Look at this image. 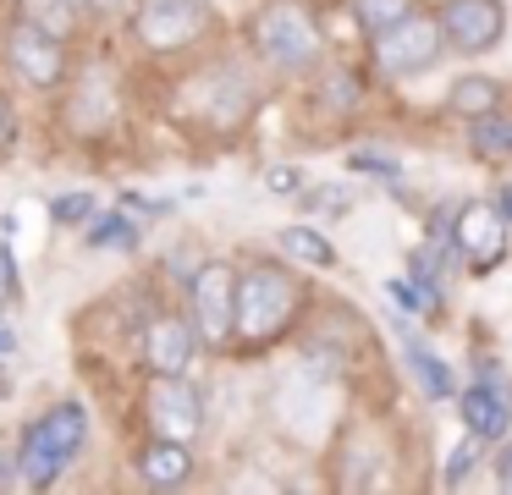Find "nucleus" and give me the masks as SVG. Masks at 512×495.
<instances>
[{
    "label": "nucleus",
    "instance_id": "nucleus-1",
    "mask_svg": "<svg viewBox=\"0 0 512 495\" xmlns=\"http://www.w3.org/2000/svg\"><path fill=\"white\" fill-rule=\"evenodd\" d=\"M303 303H309V286L276 259H254L248 270H237V325L232 336H243L248 347H265V341L287 336L298 325Z\"/></svg>",
    "mask_w": 512,
    "mask_h": 495
},
{
    "label": "nucleus",
    "instance_id": "nucleus-2",
    "mask_svg": "<svg viewBox=\"0 0 512 495\" xmlns=\"http://www.w3.org/2000/svg\"><path fill=\"white\" fill-rule=\"evenodd\" d=\"M248 39H254L259 61L276 66V72H287V77L320 72L325 33H320V17L303 0H265L254 11V22H248Z\"/></svg>",
    "mask_w": 512,
    "mask_h": 495
},
{
    "label": "nucleus",
    "instance_id": "nucleus-3",
    "mask_svg": "<svg viewBox=\"0 0 512 495\" xmlns=\"http://www.w3.org/2000/svg\"><path fill=\"white\" fill-rule=\"evenodd\" d=\"M83 440H89V413L83 402H56L50 413H39L17 440V484L28 490H50L61 473L78 462Z\"/></svg>",
    "mask_w": 512,
    "mask_h": 495
},
{
    "label": "nucleus",
    "instance_id": "nucleus-4",
    "mask_svg": "<svg viewBox=\"0 0 512 495\" xmlns=\"http://www.w3.org/2000/svg\"><path fill=\"white\" fill-rule=\"evenodd\" d=\"M375 66L386 77H424L446 50V33H441V17L424 6H413L408 17H397L386 33H375Z\"/></svg>",
    "mask_w": 512,
    "mask_h": 495
},
{
    "label": "nucleus",
    "instance_id": "nucleus-5",
    "mask_svg": "<svg viewBox=\"0 0 512 495\" xmlns=\"http://www.w3.org/2000/svg\"><path fill=\"white\" fill-rule=\"evenodd\" d=\"M210 28H215V6H210V0H149V6L138 11V22H133L138 44L155 50V55L193 50Z\"/></svg>",
    "mask_w": 512,
    "mask_h": 495
},
{
    "label": "nucleus",
    "instance_id": "nucleus-6",
    "mask_svg": "<svg viewBox=\"0 0 512 495\" xmlns=\"http://www.w3.org/2000/svg\"><path fill=\"white\" fill-rule=\"evenodd\" d=\"M193 330H199V347H215L221 352L232 341V325H237V264L226 259H210L199 275H193Z\"/></svg>",
    "mask_w": 512,
    "mask_h": 495
},
{
    "label": "nucleus",
    "instance_id": "nucleus-7",
    "mask_svg": "<svg viewBox=\"0 0 512 495\" xmlns=\"http://www.w3.org/2000/svg\"><path fill=\"white\" fill-rule=\"evenodd\" d=\"M507 220H501L496 198H468V204H457L452 215V253H463L468 270H496L501 259H507Z\"/></svg>",
    "mask_w": 512,
    "mask_h": 495
},
{
    "label": "nucleus",
    "instance_id": "nucleus-8",
    "mask_svg": "<svg viewBox=\"0 0 512 495\" xmlns=\"http://www.w3.org/2000/svg\"><path fill=\"white\" fill-rule=\"evenodd\" d=\"M6 61L23 77L28 88H61L67 83V50H61V33L39 28V22H12L6 33Z\"/></svg>",
    "mask_w": 512,
    "mask_h": 495
},
{
    "label": "nucleus",
    "instance_id": "nucleus-9",
    "mask_svg": "<svg viewBox=\"0 0 512 495\" xmlns=\"http://www.w3.org/2000/svg\"><path fill=\"white\" fill-rule=\"evenodd\" d=\"M441 33L446 50L457 55H490L507 33V6L501 0H441Z\"/></svg>",
    "mask_w": 512,
    "mask_h": 495
},
{
    "label": "nucleus",
    "instance_id": "nucleus-10",
    "mask_svg": "<svg viewBox=\"0 0 512 495\" xmlns=\"http://www.w3.org/2000/svg\"><path fill=\"white\" fill-rule=\"evenodd\" d=\"M144 418L166 440H193L204 429V396L182 374H155L144 391Z\"/></svg>",
    "mask_w": 512,
    "mask_h": 495
},
{
    "label": "nucleus",
    "instance_id": "nucleus-11",
    "mask_svg": "<svg viewBox=\"0 0 512 495\" xmlns=\"http://www.w3.org/2000/svg\"><path fill=\"white\" fill-rule=\"evenodd\" d=\"M457 413L485 446H496L512 435V385L501 374H479L468 391H457Z\"/></svg>",
    "mask_w": 512,
    "mask_h": 495
},
{
    "label": "nucleus",
    "instance_id": "nucleus-12",
    "mask_svg": "<svg viewBox=\"0 0 512 495\" xmlns=\"http://www.w3.org/2000/svg\"><path fill=\"white\" fill-rule=\"evenodd\" d=\"M193 352H199V330L182 314H160L155 325L144 330V363L149 374H188Z\"/></svg>",
    "mask_w": 512,
    "mask_h": 495
},
{
    "label": "nucleus",
    "instance_id": "nucleus-13",
    "mask_svg": "<svg viewBox=\"0 0 512 495\" xmlns=\"http://www.w3.org/2000/svg\"><path fill=\"white\" fill-rule=\"evenodd\" d=\"M138 479L155 484V490H182V484L193 479V451H188V440L155 435L144 451H138Z\"/></svg>",
    "mask_w": 512,
    "mask_h": 495
},
{
    "label": "nucleus",
    "instance_id": "nucleus-14",
    "mask_svg": "<svg viewBox=\"0 0 512 495\" xmlns=\"http://www.w3.org/2000/svg\"><path fill=\"white\" fill-rule=\"evenodd\" d=\"M402 358H408V369H413V380H419V391H424V396H435V402L457 396V374H452V363L435 358V352L424 347V341L413 336V330H402Z\"/></svg>",
    "mask_w": 512,
    "mask_h": 495
},
{
    "label": "nucleus",
    "instance_id": "nucleus-15",
    "mask_svg": "<svg viewBox=\"0 0 512 495\" xmlns=\"http://www.w3.org/2000/svg\"><path fill=\"white\" fill-rule=\"evenodd\" d=\"M496 105H501V83H496V77H485V72H463L452 88H446V110L463 116V121L485 116V110H496Z\"/></svg>",
    "mask_w": 512,
    "mask_h": 495
},
{
    "label": "nucleus",
    "instance_id": "nucleus-16",
    "mask_svg": "<svg viewBox=\"0 0 512 495\" xmlns=\"http://www.w3.org/2000/svg\"><path fill=\"white\" fill-rule=\"evenodd\" d=\"M468 154L474 160H512V116L501 105L468 121Z\"/></svg>",
    "mask_w": 512,
    "mask_h": 495
},
{
    "label": "nucleus",
    "instance_id": "nucleus-17",
    "mask_svg": "<svg viewBox=\"0 0 512 495\" xmlns=\"http://www.w3.org/2000/svg\"><path fill=\"white\" fill-rule=\"evenodd\" d=\"M276 242H281V253L303 259L309 270H331V264H336V248H331V242H325L314 226H281Z\"/></svg>",
    "mask_w": 512,
    "mask_h": 495
},
{
    "label": "nucleus",
    "instance_id": "nucleus-18",
    "mask_svg": "<svg viewBox=\"0 0 512 495\" xmlns=\"http://www.w3.org/2000/svg\"><path fill=\"white\" fill-rule=\"evenodd\" d=\"M83 237H89V248H138V226H133L127 209H111V215L94 209V215L83 220Z\"/></svg>",
    "mask_w": 512,
    "mask_h": 495
},
{
    "label": "nucleus",
    "instance_id": "nucleus-19",
    "mask_svg": "<svg viewBox=\"0 0 512 495\" xmlns=\"http://www.w3.org/2000/svg\"><path fill=\"white\" fill-rule=\"evenodd\" d=\"M320 105L331 110V116H342V110L358 105V77L347 72V66H320Z\"/></svg>",
    "mask_w": 512,
    "mask_h": 495
},
{
    "label": "nucleus",
    "instance_id": "nucleus-20",
    "mask_svg": "<svg viewBox=\"0 0 512 495\" xmlns=\"http://www.w3.org/2000/svg\"><path fill=\"white\" fill-rule=\"evenodd\" d=\"M413 6H419V0H353V17H358V28L375 39V33H386L397 17H408Z\"/></svg>",
    "mask_w": 512,
    "mask_h": 495
},
{
    "label": "nucleus",
    "instance_id": "nucleus-21",
    "mask_svg": "<svg viewBox=\"0 0 512 495\" xmlns=\"http://www.w3.org/2000/svg\"><path fill=\"white\" fill-rule=\"evenodd\" d=\"M479 462H485V440H479L474 429H468V435H463V446L452 451V462H446L441 484H446V490H457V484H468V479H474V468H479Z\"/></svg>",
    "mask_w": 512,
    "mask_h": 495
},
{
    "label": "nucleus",
    "instance_id": "nucleus-22",
    "mask_svg": "<svg viewBox=\"0 0 512 495\" xmlns=\"http://www.w3.org/2000/svg\"><path fill=\"white\" fill-rule=\"evenodd\" d=\"M298 204L309 209V215H347V209H353V193H347L342 182H320V187H309V182H303Z\"/></svg>",
    "mask_w": 512,
    "mask_h": 495
},
{
    "label": "nucleus",
    "instance_id": "nucleus-23",
    "mask_svg": "<svg viewBox=\"0 0 512 495\" xmlns=\"http://www.w3.org/2000/svg\"><path fill=\"white\" fill-rule=\"evenodd\" d=\"M347 165H353V171H364V176H386V182H397V176H402V160H397V154H380V149L347 154Z\"/></svg>",
    "mask_w": 512,
    "mask_h": 495
},
{
    "label": "nucleus",
    "instance_id": "nucleus-24",
    "mask_svg": "<svg viewBox=\"0 0 512 495\" xmlns=\"http://www.w3.org/2000/svg\"><path fill=\"white\" fill-rule=\"evenodd\" d=\"M50 215H56V226H83V220L94 215V198L89 193H61V198H50Z\"/></svg>",
    "mask_w": 512,
    "mask_h": 495
},
{
    "label": "nucleus",
    "instance_id": "nucleus-25",
    "mask_svg": "<svg viewBox=\"0 0 512 495\" xmlns=\"http://www.w3.org/2000/svg\"><path fill=\"white\" fill-rule=\"evenodd\" d=\"M386 292H391V303H402V308H408V314H430V297H424L419 292V286H413V275H391V281H386Z\"/></svg>",
    "mask_w": 512,
    "mask_h": 495
},
{
    "label": "nucleus",
    "instance_id": "nucleus-26",
    "mask_svg": "<svg viewBox=\"0 0 512 495\" xmlns=\"http://www.w3.org/2000/svg\"><path fill=\"white\" fill-rule=\"evenodd\" d=\"M303 182H309V176L292 171V165H270V171H265V187H270L276 198H298V193H303Z\"/></svg>",
    "mask_w": 512,
    "mask_h": 495
},
{
    "label": "nucleus",
    "instance_id": "nucleus-27",
    "mask_svg": "<svg viewBox=\"0 0 512 495\" xmlns=\"http://www.w3.org/2000/svg\"><path fill=\"white\" fill-rule=\"evenodd\" d=\"M12 484H17V451L0 446V490H12Z\"/></svg>",
    "mask_w": 512,
    "mask_h": 495
},
{
    "label": "nucleus",
    "instance_id": "nucleus-28",
    "mask_svg": "<svg viewBox=\"0 0 512 495\" xmlns=\"http://www.w3.org/2000/svg\"><path fill=\"white\" fill-rule=\"evenodd\" d=\"M496 484H501V490L512 495V440H507V451H501V457H496Z\"/></svg>",
    "mask_w": 512,
    "mask_h": 495
},
{
    "label": "nucleus",
    "instance_id": "nucleus-29",
    "mask_svg": "<svg viewBox=\"0 0 512 495\" xmlns=\"http://www.w3.org/2000/svg\"><path fill=\"white\" fill-rule=\"evenodd\" d=\"M496 209H501V220H507V231H512V182L496 187Z\"/></svg>",
    "mask_w": 512,
    "mask_h": 495
},
{
    "label": "nucleus",
    "instance_id": "nucleus-30",
    "mask_svg": "<svg viewBox=\"0 0 512 495\" xmlns=\"http://www.w3.org/2000/svg\"><path fill=\"white\" fill-rule=\"evenodd\" d=\"M17 347V336H12V325H0V352H12Z\"/></svg>",
    "mask_w": 512,
    "mask_h": 495
},
{
    "label": "nucleus",
    "instance_id": "nucleus-31",
    "mask_svg": "<svg viewBox=\"0 0 512 495\" xmlns=\"http://www.w3.org/2000/svg\"><path fill=\"white\" fill-rule=\"evenodd\" d=\"M72 11H83V6H105V0H67Z\"/></svg>",
    "mask_w": 512,
    "mask_h": 495
}]
</instances>
